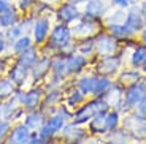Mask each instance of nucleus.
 Returning <instances> with one entry per match:
<instances>
[{"label": "nucleus", "mask_w": 146, "mask_h": 144, "mask_svg": "<svg viewBox=\"0 0 146 144\" xmlns=\"http://www.w3.org/2000/svg\"><path fill=\"white\" fill-rule=\"evenodd\" d=\"M30 136H32L30 130L24 124H19L8 135V144H26V143H29Z\"/></svg>", "instance_id": "obj_21"}, {"label": "nucleus", "mask_w": 146, "mask_h": 144, "mask_svg": "<svg viewBox=\"0 0 146 144\" xmlns=\"http://www.w3.org/2000/svg\"><path fill=\"white\" fill-rule=\"evenodd\" d=\"M140 70H141L143 73H146V60L143 62V65H141V68H140Z\"/></svg>", "instance_id": "obj_50"}, {"label": "nucleus", "mask_w": 146, "mask_h": 144, "mask_svg": "<svg viewBox=\"0 0 146 144\" xmlns=\"http://www.w3.org/2000/svg\"><path fill=\"white\" fill-rule=\"evenodd\" d=\"M62 139H65L67 144H81L86 139V130L81 128L80 125H75V124H70V125H64L62 130L59 131Z\"/></svg>", "instance_id": "obj_12"}, {"label": "nucleus", "mask_w": 146, "mask_h": 144, "mask_svg": "<svg viewBox=\"0 0 146 144\" xmlns=\"http://www.w3.org/2000/svg\"><path fill=\"white\" fill-rule=\"evenodd\" d=\"M110 3L116 8H124V10H127L130 7V2L129 0H110Z\"/></svg>", "instance_id": "obj_40"}, {"label": "nucleus", "mask_w": 146, "mask_h": 144, "mask_svg": "<svg viewBox=\"0 0 146 144\" xmlns=\"http://www.w3.org/2000/svg\"><path fill=\"white\" fill-rule=\"evenodd\" d=\"M36 60H38V49L33 46H29L26 51H22L21 54H18V59H16V62H19L21 65L27 67L29 70L32 68V65Z\"/></svg>", "instance_id": "obj_25"}, {"label": "nucleus", "mask_w": 146, "mask_h": 144, "mask_svg": "<svg viewBox=\"0 0 146 144\" xmlns=\"http://www.w3.org/2000/svg\"><path fill=\"white\" fill-rule=\"evenodd\" d=\"M122 127L129 133L130 139H145L146 138V117L145 116H138L133 111L129 112L125 116V119L122 120Z\"/></svg>", "instance_id": "obj_5"}, {"label": "nucleus", "mask_w": 146, "mask_h": 144, "mask_svg": "<svg viewBox=\"0 0 146 144\" xmlns=\"http://www.w3.org/2000/svg\"><path fill=\"white\" fill-rule=\"evenodd\" d=\"M64 125H65V119H62V117L56 112V114H52L51 117H48L43 122V125L38 128V135H40L43 139L51 141L52 138L62 130Z\"/></svg>", "instance_id": "obj_9"}, {"label": "nucleus", "mask_w": 146, "mask_h": 144, "mask_svg": "<svg viewBox=\"0 0 146 144\" xmlns=\"http://www.w3.org/2000/svg\"><path fill=\"white\" fill-rule=\"evenodd\" d=\"M5 70H8V60L7 59H0V76L3 75Z\"/></svg>", "instance_id": "obj_45"}, {"label": "nucleus", "mask_w": 146, "mask_h": 144, "mask_svg": "<svg viewBox=\"0 0 146 144\" xmlns=\"http://www.w3.org/2000/svg\"><path fill=\"white\" fill-rule=\"evenodd\" d=\"M5 49H7V36H5V33L0 30V55L3 54Z\"/></svg>", "instance_id": "obj_42"}, {"label": "nucleus", "mask_w": 146, "mask_h": 144, "mask_svg": "<svg viewBox=\"0 0 146 144\" xmlns=\"http://www.w3.org/2000/svg\"><path fill=\"white\" fill-rule=\"evenodd\" d=\"M3 2H11V0H3Z\"/></svg>", "instance_id": "obj_53"}, {"label": "nucleus", "mask_w": 146, "mask_h": 144, "mask_svg": "<svg viewBox=\"0 0 146 144\" xmlns=\"http://www.w3.org/2000/svg\"><path fill=\"white\" fill-rule=\"evenodd\" d=\"M106 112L108 111H100L91 117L89 120V133L94 136H105L108 135V128H106Z\"/></svg>", "instance_id": "obj_16"}, {"label": "nucleus", "mask_w": 146, "mask_h": 144, "mask_svg": "<svg viewBox=\"0 0 146 144\" xmlns=\"http://www.w3.org/2000/svg\"><path fill=\"white\" fill-rule=\"evenodd\" d=\"M57 114L60 116L62 119H65V122H67V120H70V119H72V112H70L68 109L65 108V106H62V108H59V109H57Z\"/></svg>", "instance_id": "obj_41"}, {"label": "nucleus", "mask_w": 146, "mask_h": 144, "mask_svg": "<svg viewBox=\"0 0 146 144\" xmlns=\"http://www.w3.org/2000/svg\"><path fill=\"white\" fill-rule=\"evenodd\" d=\"M137 5H138L140 15H141V18L145 19V22H146V0H143V2H140V3H137Z\"/></svg>", "instance_id": "obj_43"}, {"label": "nucleus", "mask_w": 146, "mask_h": 144, "mask_svg": "<svg viewBox=\"0 0 146 144\" xmlns=\"http://www.w3.org/2000/svg\"><path fill=\"white\" fill-rule=\"evenodd\" d=\"M146 97V83L145 81H140V83L133 84V86H129L124 89V97H122V103L117 108V111H127L130 112L132 109L135 108L137 104Z\"/></svg>", "instance_id": "obj_4"}, {"label": "nucleus", "mask_w": 146, "mask_h": 144, "mask_svg": "<svg viewBox=\"0 0 146 144\" xmlns=\"http://www.w3.org/2000/svg\"><path fill=\"white\" fill-rule=\"evenodd\" d=\"M88 57H84L81 54H72L67 55V71L68 75H80L86 67H88Z\"/></svg>", "instance_id": "obj_23"}, {"label": "nucleus", "mask_w": 146, "mask_h": 144, "mask_svg": "<svg viewBox=\"0 0 146 144\" xmlns=\"http://www.w3.org/2000/svg\"><path fill=\"white\" fill-rule=\"evenodd\" d=\"M146 60V43L133 44V51L130 54V63L133 68H141L143 62Z\"/></svg>", "instance_id": "obj_27"}, {"label": "nucleus", "mask_w": 146, "mask_h": 144, "mask_svg": "<svg viewBox=\"0 0 146 144\" xmlns=\"http://www.w3.org/2000/svg\"><path fill=\"white\" fill-rule=\"evenodd\" d=\"M140 38H141L143 43H146V22H145V25H143L141 32H140Z\"/></svg>", "instance_id": "obj_47"}, {"label": "nucleus", "mask_w": 146, "mask_h": 144, "mask_svg": "<svg viewBox=\"0 0 146 144\" xmlns=\"http://www.w3.org/2000/svg\"><path fill=\"white\" fill-rule=\"evenodd\" d=\"M51 63H52V57L51 55H43L40 57L30 68V76H32L33 83H38L51 71Z\"/></svg>", "instance_id": "obj_14"}, {"label": "nucleus", "mask_w": 146, "mask_h": 144, "mask_svg": "<svg viewBox=\"0 0 146 144\" xmlns=\"http://www.w3.org/2000/svg\"><path fill=\"white\" fill-rule=\"evenodd\" d=\"M110 144H127V143H121V141H110Z\"/></svg>", "instance_id": "obj_52"}, {"label": "nucleus", "mask_w": 146, "mask_h": 144, "mask_svg": "<svg viewBox=\"0 0 146 144\" xmlns=\"http://www.w3.org/2000/svg\"><path fill=\"white\" fill-rule=\"evenodd\" d=\"M124 24L127 25L135 35H138V33L141 32L143 25H145V19L141 18V15H140L138 5H130V7L127 8V15H125Z\"/></svg>", "instance_id": "obj_15"}, {"label": "nucleus", "mask_w": 146, "mask_h": 144, "mask_svg": "<svg viewBox=\"0 0 146 144\" xmlns=\"http://www.w3.org/2000/svg\"><path fill=\"white\" fill-rule=\"evenodd\" d=\"M129 2H130V5H137V3H140L141 0H129Z\"/></svg>", "instance_id": "obj_51"}, {"label": "nucleus", "mask_w": 146, "mask_h": 144, "mask_svg": "<svg viewBox=\"0 0 146 144\" xmlns=\"http://www.w3.org/2000/svg\"><path fill=\"white\" fill-rule=\"evenodd\" d=\"M16 90H18V87L11 83L8 78H5V79H0V101H2V100H7L8 97H11V95L15 94Z\"/></svg>", "instance_id": "obj_34"}, {"label": "nucleus", "mask_w": 146, "mask_h": 144, "mask_svg": "<svg viewBox=\"0 0 146 144\" xmlns=\"http://www.w3.org/2000/svg\"><path fill=\"white\" fill-rule=\"evenodd\" d=\"M110 106L106 104L105 98L103 97H99V98H92L91 101H84L81 104V108H78L76 111L72 114V124L75 125H81V124H86L91 120V117H94L97 112L100 111H108Z\"/></svg>", "instance_id": "obj_2"}, {"label": "nucleus", "mask_w": 146, "mask_h": 144, "mask_svg": "<svg viewBox=\"0 0 146 144\" xmlns=\"http://www.w3.org/2000/svg\"><path fill=\"white\" fill-rule=\"evenodd\" d=\"M84 100H86V95H84L83 92L75 86L68 92V95H67V106H72V108L76 106L78 108V106H81V104L84 103Z\"/></svg>", "instance_id": "obj_32"}, {"label": "nucleus", "mask_w": 146, "mask_h": 144, "mask_svg": "<svg viewBox=\"0 0 146 144\" xmlns=\"http://www.w3.org/2000/svg\"><path fill=\"white\" fill-rule=\"evenodd\" d=\"M106 32H108L111 36H114L117 41H132V38L135 36V33L132 32L124 22L108 25V27H106Z\"/></svg>", "instance_id": "obj_22"}, {"label": "nucleus", "mask_w": 146, "mask_h": 144, "mask_svg": "<svg viewBox=\"0 0 146 144\" xmlns=\"http://www.w3.org/2000/svg\"><path fill=\"white\" fill-rule=\"evenodd\" d=\"M121 65H122V59L119 54L99 57V60L95 63V71H97V75H105L111 78L121 70Z\"/></svg>", "instance_id": "obj_8"}, {"label": "nucleus", "mask_w": 146, "mask_h": 144, "mask_svg": "<svg viewBox=\"0 0 146 144\" xmlns=\"http://www.w3.org/2000/svg\"><path fill=\"white\" fill-rule=\"evenodd\" d=\"M73 36H72V30H70V25L62 24L59 22L52 27V30L49 32L48 36V44H46V55H49L51 52V57L56 54H59V51L65 48L68 43H72Z\"/></svg>", "instance_id": "obj_1"}, {"label": "nucleus", "mask_w": 146, "mask_h": 144, "mask_svg": "<svg viewBox=\"0 0 146 144\" xmlns=\"http://www.w3.org/2000/svg\"><path fill=\"white\" fill-rule=\"evenodd\" d=\"M19 19H21L19 18V10L11 5L10 10L5 11L3 15H0V29H8L11 25H15Z\"/></svg>", "instance_id": "obj_29"}, {"label": "nucleus", "mask_w": 146, "mask_h": 144, "mask_svg": "<svg viewBox=\"0 0 146 144\" xmlns=\"http://www.w3.org/2000/svg\"><path fill=\"white\" fill-rule=\"evenodd\" d=\"M44 116H43V111H29L24 117V125L27 127L29 130H38L44 122Z\"/></svg>", "instance_id": "obj_26"}, {"label": "nucleus", "mask_w": 146, "mask_h": 144, "mask_svg": "<svg viewBox=\"0 0 146 144\" xmlns=\"http://www.w3.org/2000/svg\"><path fill=\"white\" fill-rule=\"evenodd\" d=\"M44 97L43 89L33 87V89L27 90V92H21V106L24 111H35L41 103V98Z\"/></svg>", "instance_id": "obj_10"}, {"label": "nucleus", "mask_w": 146, "mask_h": 144, "mask_svg": "<svg viewBox=\"0 0 146 144\" xmlns=\"http://www.w3.org/2000/svg\"><path fill=\"white\" fill-rule=\"evenodd\" d=\"M52 63H51V73H52V79L56 83H62L68 76V71H67V57L60 54L52 55Z\"/></svg>", "instance_id": "obj_17"}, {"label": "nucleus", "mask_w": 146, "mask_h": 144, "mask_svg": "<svg viewBox=\"0 0 146 144\" xmlns=\"http://www.w3.org/2000/svg\"><path fill=\"white\" fill-rule=\"evenodd\" d=\"M103 24L102 19H92L88 16H81L76 22H73L70 30H72V36L83 40V38H94L95 35H99L100 32H103Z\"/></svg>", "instance_id": "obj_3"}, {"label": "nucleus", "mask_w": 146, "mask_h": 144, "mask_svg": "<svg viewBox=\"0 0 146 144\" xmlns=\"http://www.w3.org/2000/svg\"><path fill=\"white\" fill-rule=\"evenodd\" d=\"M95 83H97V75H84L76 81V87L84 95H92Z\"/></svg>", "instance_id": "obj_28"}, {"label": "nucleus", "mask_w": 146, "mask_h": 144, "mask_svg": "<svg viewBox=\"0 0 146 144\" xmlns=\"http://www.w3.org/2000/svg\"><path fill=\"white\" fill-rule=\"evenodd\" d=\"M83 16V11L80 10L76 3H72L68 0H62L59 3L57 10H56V18H57L59 22L67 25H72L73 22H76L78 19Z\"/></svg>", "instance_id": "obj_7"}, {"label": "nucleus", "mask_w": 146, "mask_h": 144, "mask_svg": "<svg viewBox=\"0 0 146 144\" xmlns=\"http://www.w3.org/2000/svg\"><path fill=\"white\" fill-rule=\"evenodd\" d=\"M132 111L135 112V114H138V116H145V117H146V97L143 98V100L140 101V103L137 104Z\"/></svg>", "instance_id": "obj_39"}, {"label": "nucleus", "mask_w": 146, "mask_h": 144, "mask_svg": "<svg viewBox=\"0 0 146 144\" xmlns=\"http://www.w3.org/2000/svg\"><path fill=\"white\" fill-rule=\"evenodd\" d=\"M113 79L110 78V76H105V75H97V83H95V87H94V92H92V95H94L95 98L99 97H103V95L108 92L110 89H111V86H113Z\"/></svg>", "instance_id": "obj_24"}, {"label": "nucleus", "mask_w": 146, "mask_h": 144, "mask_svg": "<svg viewBox=\"0 0 146 144\" xmlns=\"http://www.w3.org/2000/svg\"><path fill=\"white\" fill-rule=\"evenodd\" d=\"M121 127V112L117 109H108L106 112V128L108 133H113Z\"/></svg>", "instance_id": "obj_30"}, {"label": "nucleus", "mask_w": 146, "mask_h": 144, "mask_svg": "<svg viewBox=\"0 0 146 144\" xmlns=\"http://www.w3.org/2000/svg\"><path fill=\"white\" fill-rule=\"evenodd\" d=\"M141 79H143V71L141 70L132 68V70H122V71L119 73V76H117L116 83L125 89V87H129V86H133V84L140 83Z\"/></svg>", "instance_id": "obj_20"}, {"label": "nucleus", "mask_w": 146, "mask_h": 144, "mask_svg": "<svg viewBox=\"0 0 146 144\" xmlns=\"http://www.w3.org/2000/svg\"><path fill=\"white\" fill-rule=\"evenodd\" d=\"M60 97H62V92L59 89H51V92H48L46 95H44V101H43V109L48 108L49 104L51 106H54L56 101L60 100Z\"/></svg>", "instance_id": "obj_36"}, {"label": "nucleus", "mask_w": 146, "mask_h": 144, "mask_svg": "<svg viewBox=\"0 0 146 144\" xmlns=\"http://www.w3.org/2000/svg\"><path fill=\"white\" fill-rule=\"evenodd\" d=\"M68 2H72V3H76V5H80V3H86L88 0H68Z\"/></svg>", "instance_id": "obj_48"}, {"label": "nucleus", "mask_w": 146, "mask_h": 144, "mask_svg": "<svg viewBox=\"0 0 146 144\" xmlns=\"http://www.w3.org/2000/svg\"><path fill=\"white\" fill-rule=\"evenodd\" d=\"M94 43H95V54L99 57L117 54V51H119V41L105 30L94 36Z\"/></svg>", "instance_id": "obj_6"}, {"label": "nucleus", "mask_w": 146, "mask_h": 144, "mask_svg": "<svg viewBox=\"0 0 146 144\" xmlns=\"http://www.w3.org/2000/svg\"><path fill=\"white\" fill-rule=\"evenodd\" d=\"M33 5H35V0H18L19 11H30Z\"/></svg>", "instance_id": "obj_38"}, {"label": "nucleus", "mask_w": 146, "mask_h": 144, "mask_svg": "<svg viewBox=\"0 0 146 144\" xmlns=\"http://www.w3.org/2000/svg\"><path fill=\"white\" fill-rule=\"evenodd\" d=\"M0 119H3V103L0 101Z\"/></svg>", "instance_id": "obj_49"}, {"label": "nucleus", "mask_w": 146, "mask_h": 144, "mask_svg": "<svg viewBox=\"0 0 146 144\" xmlns=\"http://www.w3.org/2000/svg\"><path fill=\"white\" fill-rule=\"evenodd\" d=\"M29 73H30V70L27 67L21 65L19 62H15V65L8 70V79L15 84L16 87H22L26 84V79H27V76H29Z\"/></svg>", "instance_id": "obj_18"}, {"label": "nucleus", "mask_w": 146, "mask_h": 144, "mask_svg": "<svg viewBox=\"0 0 146 144\" xmlns=\"http://www.w3.org/2000/svg\"><path fill=\"white\" fill-rule=\"evenodd\" d=\"M38 2H41V3H46V5H49V7H54V5H59L62 0H38Z\"/></svg>", "instance_id": "obj_46"}, {"label": "nucleus", "mask_w": 146, "mask_h": 144, "mask_svg": "<svg viewBox=\"0 0 146 144\" xmlns=\"http://www.w3.org/2000/svg\"><path fill=\"white\" fill-rule=\"evenodd\" d=\"M76 51H78V54L84 55V57H89V55L95 54L94 38H83V40H80V43L76 44Z\"/></svg>", "instance_id": "obj_31"}, {"label": "nucleus", "mask_w": 146, "mask_h": 144, "mask_svg": "<svg viewBox=\"0 0 146 144\" xmlns=\"http://www.w3.org/2000/svg\"><path fill=\"white\" fill-rule=\"evenodd\" d=\"M10 130H11V122H10V120L0 119V144H2V143H3V141L8 138V135H10Z\"/></svg>", "instance_id": "obj_37"}, {"label": "nucleus", "mask_w": 146, "mask_h": 144, "mask_svg": "<svg viewBox=\"0 0 146 144\" xmlns=\"http://www.w3.org/2000/svg\"><path fill=\"white\" fill-rule=\"evenodd\" d=\"M29 46H32V38L27 35H22L19 36L18 40L13 41V44H11V51L15 52V54H21L22 51H26Z\"/></svg>", "instance_id": "obj_35"}, {"label": "nucleus", "mask_w": 146, "mask_h": 144, "mask_svg": "<svg viewBox=\"0 0 146 144\" xmlns=\"http://www.w3.org/2000/svg\"><path fill=\"white\" fill-rule=\"evenodd\" d=\"M125 15H127V10H124V8H116V11H113L111 15L105 16L102 21L105 24V27L113 25V24H121V22L125 21Z\"/></svg>", "instance_id": "obj_33"}, {"label": "nucleus", "mask_w": 146, "mask_h": 144, "mask_svg": "<svg viewBox=\"0 0 146 144\" xmlns=\"http://www.w3.org/2000/svg\"><path fill=\"white\" fill-rule=\"evenodd\" d=\"M10 8H11L10 2H3V0H0V15H3L5 11H8Z\"/></svg>", "instance_id": "obj_44"}, {"label": "nucleus", "mask_w": 146, "mask_h": 144, "mask_svg": "<svg viewBox=\"0 0 146 144\" xmlns=\"http://www.w3.org/2000/svg\"><path fill=\"white\" fill-rule=\"evenodd\" d=\"M122 97H124V87L119 86L117 83H114L111 86V89L103 95L106 104L110 106V109H117L122 103Z\"/></svg>", "instance_id": "obj_19"}, {"label": "nucleus", "mask_w": 146, "mask_h": 144, "mask_svg": "<svg viewBox=\"0 0 146 144\" xmlns=\"http://www.w3.org/2000/svg\"><path fill=\"white\" fill-rule=\"evenodd\" d=\"M108 3L105 0H88L84 3L83 16H88L92 19H103L108 11Z\"/></svg>", "instance_id": "obj_13"}, {"label": "nucleus", "mask_w": 146, "mask_h": 144, "mask_svg": "<svg viewBox=\"0 0 146 144\" xmlns=\"http://www.w3.org/2000/svg\"><path fill=\"white\" fill-rule=\"evenodd\" d=\"M49 29H51V22L46 16H40L35 18L33 21V27H32V35H33V41L36 44H43L49 36Z\"/></svg>", "instance_id": "obj_11"}]
</instances>
